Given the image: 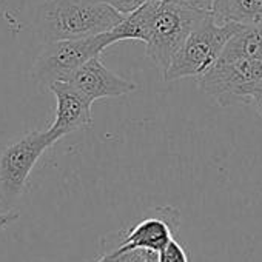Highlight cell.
<instances>
[{
	"instance_id": "8992f818",
	"label": "cell",
	"mask_w": 262,
	"mask_h": 262,
	"mask_svg": "<svg viewBox=\"0 0 262 262\" xmlns=\"http://www.w3.org/2000/svg\"><path fill=\"white\" fill-rule=\"evenodd\" d=\"M262 80V60L234 59L217 60L207 73L198 77V86L221 106L248 103L251 88Z\"/></svg>"
},
{
	"instance_id": "7a4b0ae2",
	"label": "cell",
	"mask_w": 262,
	"mask_h": 262,
	"mask_svg": "<svg viewBox=\"0 0 262 262\" xmlns=\"http://www.w3.org/2000/svg\"><path fill=\"white\" fill-rule=\"evenodd\" d=\"M244 25L216 24L211 13L199 22L174 54L164 80L171 82L184 77H199L207 73L222 56L230 39Z\"/></svg>"
},
{
	"instance_id": "2e32d148",
	"label": "cell",
	"mask_w": 262,
	"mask_h": 262,
	"mask_svg": "<svg viewBox=\"0 0 262 262\" xmlns=\"http://www.w3.org/2000/svg\"><path fill=\"white\" fill-rule=\"evenodd\" d=\"M248 103H251L256 108V111L259 113V116L262 117V80L257 82L251 88V91L248 94Z\"/></svg>"
},
{
	"instance_id": "9c48e42d",
	"label": "cell",
	"mask_w": 262,
	"mask_h": 262,
	"mask_svg": "<svg viewBox=\"0 0 262 262\" xmlns=\"http://www.w3.org/2000/svg\"><path fill=\"white\" fill-rule=\"evenodd\" d=\"M67 82L80 91L91 103L99 99L120 97L138 90L135 82L123 79L108 70L100 60V56H96L83 63Z\"/></svg>"
},
{
	"instance_id": "ffe728a7",
	"label": "cell",
	"mask_w": 262,
	"mask_h": 262,
	"mask_svg": "<svg viewBox=\"0 0 262 262\" xmlns=\"http://www.w3.org/2000/svg\"><path fill=\"white\" fill-rule=\"evenodd\" d=\"M96 262H100V260H99V259H97V260H96Z\"/></svg>"
},
{
	"instance_id": "30bf717a",
	"label": "cell",
	"mask_w": 262,
	"mask_h": 262,
	"mask_svg": "<svg viewBox=\"0 0 262 262\" xmlns=\"http://www.w3.org/2000/svg\"><path fill=\"white\" fill-rule=\"evenodd\" d=\"M211 14L219 25H260L262 0H216Z\"/></svg>"
},
{
	"instance_id": "ba28073f",
	"label": "cell",
	"mask_w": 262,
	"mask_h": 262,
	"mask_svg": "<svg viewBox=\"0 0 262 262\" xmlns=\"http://www.w3.org/2000/svg\"><path fill=\"white\" fill-rule=\"evenodd\" d=\"M48 90L56 97V117L47 128L54 144L77 129L91 126L93 103L70 82H56Z\"/></svg>"
},
{
	"instance_id": "9a60e30c",
	"label": "cell",
	"mask_w": 262,
	"mask_h": 262,
	"mask_svg": "<svg viewBox=\"0 0 262 262\" xmlns=\"http://www.w3.org/2000/svg\"><path fill=\"white\" fill-rule=\"evenodd\" d=\"M117 250V248H116ZM125 254V262H150L151 257L156 254L153 251H147V250H128L123 251Z\"/></svg>"
},
{
	"instance_id": "5bb4252c",
	"label": "cell",
	"mask_w": 262,
	"mask_h": 262,
	"mask_svg": "<svg viewBox=\"0 0 262 262\" xmlns=\"http://www.w3.org/2000/svg\"><path fill=\"white\" fill-rule=\"evenodd\" d=\"M171 2H176V4L187 7L190 10H196V11H202V13H211L216 0H171Z\"/></svg>"
},
{
	"instance_id": "d6986e66",
	"label": "cell",
	"mask_w": 262,
	"mask_h": 262,
	"mask_svg": "<svg viewBox=\"0 0 262 262\" xmlns=\"http://www.w3.org/2000/svg\"><path fill=\"white\" fill-rule=\"evenodd\" d=\"M158 257H159V253H156V254L151 257V260H150V262H158Z\"/></svg>"
},
{
	"instance_id": "ac0fdd59",
	"label": "cell",
	"mask_w": 262,
	"mask_h": 262,
	"mask_svg": "<svg viewBox=\"0 0 262 262\" xmlns=\"http://www.w3.org/2000/svg\"><path fill=\"white\" fill-rule=\"evenodd\" d=\"M100 262H125V254L123 251H119V250H114L111 253H106V254H102L99 257Z\"/></svg>"
},
{
	"instance_id": "8fae6325",
	"label": "cell",
	"mask_w": 262,
	"mask_h": 262,
	"mask_svg": "<svg viewBox=\"0 0 262 262\" xmlns=\"http://www.w3.org/2000/svg\"><path fill=\"white\" fill-rule=\"evenodd\" d=\"M262 60V24L242 27L227 43L221 60Z\"/></svg>"
},
{
	"instance_id": "277c9868",
	"label": "cell",
	"mask_w": 262,
	"mask_h": 262,
	"mask_svg": "<svg viewBox=\"0 0 262 262\" xmlns=\"http://www.w3.org/2000/svg\"><path fill=\"white\" fill-rule=\"evenodd\" d=\"M207 14L208 13L190 10L171 0L158 2L144 43L147 47V57L155 63L161 76L165 74L174 54Z\"/></svg>"
},
{
	"instance_id": "3957f363",
	"label": "cell",
	"mask_w": 262,
	"mask_h": 262,
	"mask_svg": "<svg viewBox=\"0 0 262 262\" xmlns=\"http://www.w3.org/2000/svg\"><path fill=\"white\" fill-rule=\"evenodd\" d=\"M111 31L83 39H67L45 43L33 65V79L42 88L56 82H67L83 63L100 56L103 50L116 43Z\"/></svg>"
},
{
	"instance_id": "5b68a950",
	"label": "cell",
	"mask_w": 262,
	"mask_h": 262,
	"mask_svg": "<svg viewBox=\"0 0 262 262\" xmlns=\"http://www.w3.org/2000/svg\"><path fill=\"white\" fill-rule=\"evenodd\" d=\"M53 145L47 129H34L0 151V211L19 202L34 165Z\"/></svg>"
},
{
	"instance_id": "e0dca14e",
	"label": "cell",
	"mask_w": 262,
	"mask_h": 262,
	"mask_svg": "<svg viewBox=\"0 0 262 262\" xmlns=\"http://www.w3.org/2000/svg\"><path fill=\"white\" fill-rule=\"evenodd\" d=\"M17 217H19V213L14 211V210L0 213V231H2L4 228H7L8 225H11L14 221H17Z\"/></svg>"
},
{
	"instance_id": "52a82bcc",
	"label": "cell",
	"mask_w": 262,
	"mask_h": 262,
	"mask_svg": "<svg viewBox=\"0 0 262 262\" xmlns=\"http://www.w3.org/2000/svg\"><path fill=\"white\" fill-rule=\"evenodd\" d=\"M179 227V211L170 205L159 207L148 217L141 219L129 228L128 234L117 247L119 251L128 250H147L161 253Z\"/></svg>"
},
{
	"instance_id": "6da1fadb",
	"label": "cell",
	"mask_w": 262,
	"mask_h": 262,
	"mask_svg": "<svg viewBox=\"0 0 262 262\" xmlns=\"http://www.w3.org/2000/svg\"><path fill=\"white\" fill-rule=\"evenodd\" d=\"M123 14L102 0H48L36 14V33L45 43L83 39L114 30Z\"/></svg>"
},
{
	"instance_id": "7c38bea8",
	"label": "cell",
	"mask_w": 262,
	"mask_h": 262,
	"mask_svg": "<svg viewBox=\"0 0 262 262\" xmlns=\"http://www.w3.org/2000/svg\"><path fill=\"white\" fill-rule=\"evenodd\" d=\"M158 262H190L185 248L173 237L168 245L159 253Z\"/></svg>"
},
{
	"instance_id": "4fadbf2b",
	"label": "cell",
	"mask_w": 262,
	"mask_h": 262,
	"mask_svg": "<svg viewBox=\"0 0 262 262\" xmlns=\"http://www.w3.org/2000/svg\"><path fill=\"white\" fill-rule=\"evenodd\" d=\"M102 2L111 5L116 11H119L123 16H128L133 11L139 10L141 7L147 4H155V2H162V0H102Z\"/></svg>"
}]
</instances>
